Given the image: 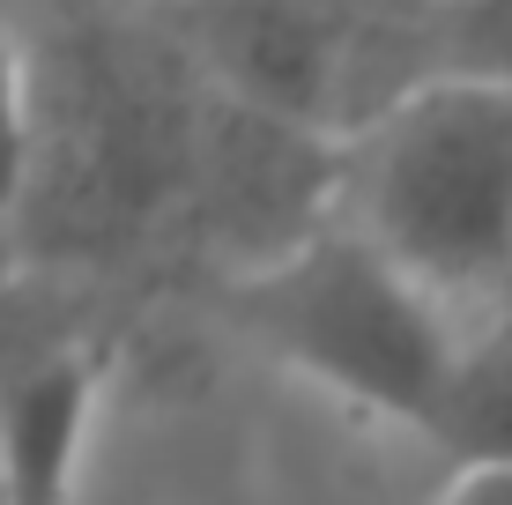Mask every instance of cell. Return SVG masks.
<instances>
[{
	"mask_svg": "<svg viewBox=\"0 0 512 505\" xmlns=\"http://www.w3.org/2000/svg\"><path fill=\"white\" fill-rule=\"evenodd\" d=\"M334 208L438 298L512 305V82L431 75L342 134Z\"/></svg>",
	"mask_w": 512,
	"mask_h": 505,
	"instance_id": "cell-1",
	"label": "cell"
},
{
	"mask_svg": "<svg viewBox=\"0 0 512 505\" xmlns=\"http://www.w3.org/2000/svg\"><path fill=\"white\" fill-rule=\"evenodd\" d=\"M208 305L290 372L409 431H431L468 335V312L438 298L416 268H401L342 208L282 253L223 268Z\"/></svg>",
	"mask_w": 512,
	"mask_h": 505,
	"instance_id": "cell-2",
	"label": "cell"
},
{
	"mask_svg": "<svg viewBox=\"0 0 512 505\" xmlns=\"http://www.w3.org/2000/svg\"><path fill=\"white\" fill-rule=\"evenodd\" d=\"M431 75L512 82V0H372L364 8V45H357L349 127Z\"/></svg>",
	"mask_w": 512,
	"mask_h": 505,
	"instance_id": "cell-3",
	"label": "cell"
},
{
	"mask_svg": "<svg viewBox=\"0 0 512 505\" xmlns=\"http://www.w3.org/2000/svg\"><path fill=\"white\" fill-rule=\"evenodd\" d=\"M104 372H112L104 342H38L0 372V491L52 498L75 483Z\"/></svg>",
	"mask_w": 512,
	"mask_h": 505,
	"instance_id": "cell-4",
	"label": "cell"
},
{
	"mask_svg": "<svg viewBox=\"0 0 512 505\" xmlns=\"http://www.w3.org/2000/svg\"><path fill=\"white\" fill-rule=\"evenodd\" d=\"M423 439L453 454V491H512V305L468 320Z\"/></svg>",
	"mask_w": 512,
	"mask_h": 505,
	"instance_id": "cell-5",
	"label": "cell"
},
{
	"mask_svg": "<svg viewBox=\"0 0 512 505\" xmlns=\"http://www.w3.org/2000/svg\"><path fill=\"white\" fill-rule=\"evenodd\" d=\"M38 156H45L38 82H30V60L15 45L8 8H0V223L23 216V201L38 194Z\"/></svg>",
	"mask_w": 512,
	"mask_h": 505,
	"instance_id": "cell-6",
	"label": "cell"
}]
</instances>
